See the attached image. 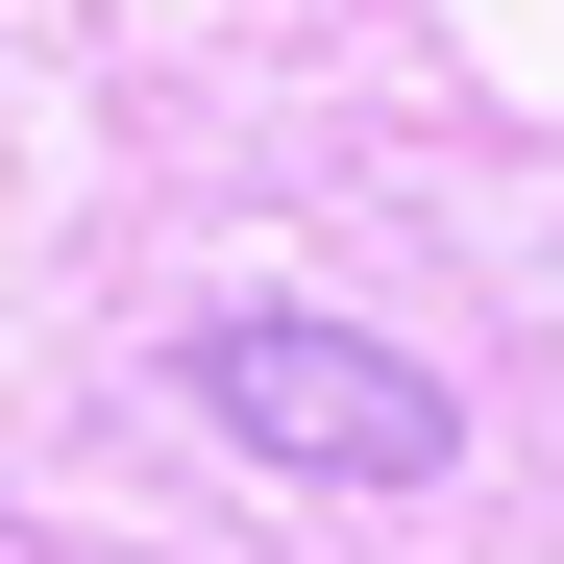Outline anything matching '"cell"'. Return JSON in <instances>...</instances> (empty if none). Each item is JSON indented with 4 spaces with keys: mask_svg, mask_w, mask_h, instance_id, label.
Returning <instances> with one entry per match:
<instances>
[{
    "mask_svg": "<svg viewBox=\"0 0 564 564\" xmlns=\"http://www.w3.org/2000/svg\"><path fill=\"white\" fill-rule=\"evenodd\" d=\"M197 417L270 442V466H319V491H417V466L466 442V393L393 368L368 319H197Z\"/></svg>",
    "mask_w": 564,
    "mask_h": 564,
    "instance_id": "obj_1",
    "label": "cell"
}]
</instances>
